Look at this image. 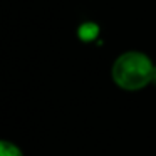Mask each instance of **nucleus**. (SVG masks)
Instances as JSON below:
<instances>
[{
    "mask_svg": "<svg viewBox=\"0 0 156 156\" xmlns=\"http://www.w3.org/2000/svg\"><path fill=\"white\" fill-rule=\"evenodd\" d=\"M151 82L156 86V66H154V71H153V79H151Z\"/></svg>",
    "mask_w": 156,
    "mask_h": 156,
    "instance_id": "7ed1b4c3",
    "label": "nucleus"
},
{
    "mask_svg": "<svg viewBox=\"0 0 156 156\" xmlns=\"http://www.w3.org/2000/svg\"><path fill=\"white\" fill-rule=\"evenodd\" d=\"M0 156H24L19 146H15L10 141H2L0 143Z\"/></svg>",
    "mask_w": 156,
    "mask_h": 156,
    "instance_id": "f03ea898",
    "label": "nucleus"
},
{
    "mask_svg": "<svg viewBox=\"0 0 156 156\" xmlns=\"http://www.w3.org/2000/svg\"><path fill=\"white\" fill-rule=\"evenodd\" d=\"M154 64L146 54L129 51L121 54L112 64V81L126 91H138L148 86L153 79Z\"/></svg>",
    "mask_w": 156,
    "mask_h": 156,
    "instance_id": "f257e3e1",
    "label": "nucleus"
}]
</instances>
